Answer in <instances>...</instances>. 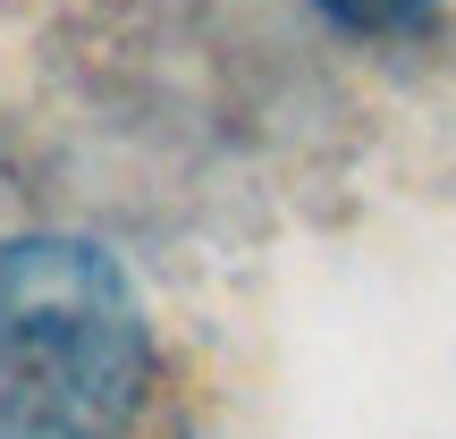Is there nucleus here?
<instances>
[{
    "instance_id": "nucleus-1",
    "label": "nucleus",
    "mask_w": 456,
    "mask_h": 439,
    "mask_svg": "<svg viewBox=\"0 0 456 439\" xmlns=\"http://www.w3.org/2000/svg\"><path fill=\"white\" fill-rule=\"evenodd\" d=\"M144 363V305L102 245H0V439H118Z\"/></svg>"
},
{
    "instance_id": "nucleus-2",
    "label": "nucleus",
    "mask_w": 456,
    "mask_h": 439,
    "mask_svg": "<svg viewBox=\"0 0 456 439\" xmlns=\"http://www.w3.org/2000/svg\"><path fill=\"white\" fill-rule=\"evenodd\" d=\"M313 9H322L330 26H346V34L406 43V34H423V26H431V9H440V0H313Z\"/></svg>"
}]
</instances>
